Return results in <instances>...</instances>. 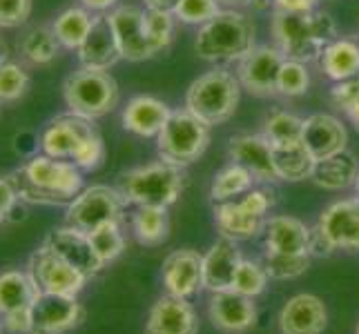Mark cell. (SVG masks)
<instances>
[{
    "label": "cell",
    "instance_id": "6da1fadb",
    "mask_svg": "<svg viewBox=\"0 0 359 334\" xmlns=\"http://www.w3.org/2000/svg\"><path fill=\"white\" fill-rule=\"evenodd\" d=\"M18 199L34 205H69L83 192V169L72 160L34 154L27 163L11 172Z\"/></svg>",
    "mask_w": 359,
    "mask_h": 334
},
{
    "label": "cell",
    "instance_id": "7a4b0ae2",
    "mask_svg": "<svg viewBox=\"0 0 359 334\" xmlns=\"http://www.w3.org/2000/svg\"><path fill=\"white\" fill-rule=\"evenodd\" d=\"M270 36L283 58L297 63L319 60L328 43L337 39V25L328 11H308V14H277L272 11Z\"/></svg>",
    "mask_w": 359,
    "mask_h": 334
},
{
    "label": "cell",
    "instance_id": "3957f363",
    "mask_svg": "<svg viewBox=\"0 0 359 334\" xmlns=\"http://www.w3.org/2000/svg\"><path fill=\"white\" fill-rule=\"evenodd\" d=\"M257 47L255 20L241 9H221L201 25L194 39V52L208 63H239Z\"/></svg>",
    "mask_w": 359,
    "mask_h": 334
},
{
    "label": "cell",
    "instance_id": "277c9868",
    "mask_svg": "<svg viewBox=\"0 0 359 334\" xmlns=\"http://www.w3.org/2000/svg\"><path fill=\"white\" fill-rule=\"evenodd\" d=\"M185 183H188V174L183 167L165 160H154V163L123 172L116 188L128 205L170 209L183 194Z\"/></svg>",
    "mask_w": 359,
    "mask_h": 334
},
{
    "label": "cell",
    "instance_id": "5b68a950",
    "mask_svg": "<svg viewBox=\"0 0 359 334\" xmlns=\"http://www.w3.org/2000/svg\"><path fill=\"white\" fill-rule=\"evenodd\" d=\"M241 90L237 74L226 67H215L190 83L183 107L210 127L224 125L239 107Z\"/></svg>",
    "mask_w": 359,
    "mask_h": 334
},
{
    "label": "cell",
    "instance_id": "8992f818",
    "mask_svg": "<svg viewBox=\"0 0 359 334\" xmlns=\"http://www.w3.org/2000/svg\"><path fill=\"white\" fill-rule=\"evenodd\" d=\"M277 203V192L272 185L259 183L250 192L234 201L215 205V225L224 239L230 241H252L264 234L270 209Z\"/></svg>",
    "mask_w": 359,
    "mask_h": 334
},
{
    "label": "cell",
    "instance_id": "52a82bcc",
    "mask_svg": "<svg viewBox=\"0 0 359 334\" xmlns=\"http://www.w3.org/2000/svg\"><path fill=\"white\" fill-rule=\"evenodd\" d=\"M118 83L105 69L79 67L63 83V101L67 111L88 120H98L118 107Z\"/></svg>",
    "mask_w": 359,
    "mask_h": 334
},
{
    "label": "cell",
    "instance_id": "ba28073f",
    "mask_svg": "<svg viewBox=\"0 0 359 334\" xmlns=\"http://www.w3.org/2000/svg\"><path fill=\"white\" fill-rule=\"evenodd\" d=\"M210 125L196 118L185 107L172 109L163 130L156 136L158 158L177 167H190L196 163L210 145Z\"/></svg>",
    "mask_w": 359,
    "mask_h": 334
},
{
    "label": "cell",
    "instance_id": "9c48e42d",
    "mask_svg": "<svg viewBox=\"0 0 359 334\" xmlns=\"http://www.w3.org/2000/svg\"><path fill=\"white\" fill-rule=\"evenodd\" d=\"M337 250L359 252V209L353 199L324 207L313 228V256H328Z\"/></svg>",
    "mask_w": 359,
    "mask_h": 334
},
{
    "label": "cell",
    "instance_id": "30bf717a",
    "mask_svg": "<svg viewBox=\"0 0 359 334\" xmlns=\"http://www.w3.org/2000/svg\"><path fill=\"white\" fill-rule=\"evenodd\" d=\"M126 199L118 188L109 185H90L67 205L65 225L76 228L85 234H90L109 223L126 221Z\"/></svg>",
    "mask_w": 359,
    "mask_h": 334
},
{
    "label": "cell",
    "instance_id": "8fae6325",
    "mask_svg": "<svg viewBox=\"0 0 359 334\" xmlns=\"http://www.w3.org/2000/svg\"><path fill=\"white\" fill-rule=\"evenodd\" d=\"M41 294L29 272L7 270L0 274V316L11 334H32L34 303Z\"/></svg>",
    "mask_w": 359,
    "mask_h": 334
},
{
    "label": "cell",
    "instance_id": "7c38bea8",
    "mask_svg": "<svg viewBox=\"0 0 359 334\" xmlns=\"http://www.w3.org/2000/svg\"><path fill=\"white\" fill-rule=\"evenodd\" d=\"M27 272L36 281V286L41 288V292H52V294L79 296L85 288V283L90 281L81 270L63 261V258L45 245L34 250V254L29 256Z\"/></svg>",
    "mask_w": 359,
    "mask_h": 334
},
{
    "label": "cell",
    "instance_id": "4fadbf2b",
    "mask_svg": "<svg viewBox=\"0 0 359 334\" xmlns=\"http://www.w3.org/2000/svg\"><path fill=\"white\" fill-rule=\"evenodd\" d=\"M283 54L275 45H257L237 63V78L241 88L257 98L277 96V81L283 65Z\"/></svg>",
    "mask_w": 359,
    "mask_h": 334
},
{
    "label": "cell",
    "instance_id": "5bb4252c",
    "mask_svg": "<svg viewBox=\"0 0 359 334\" xmlns=\"http://www.w3.org/2000/svg\"><path fill=\"white\" fill-rule=\"evenodd\" d=\"M210 323L221 334H245L257 326L259 310L250 296L234 290L215 292L208 301Z\"/></svg>",
    "mask_w": 359,
    "mask_h": 334
},
{
    "label": "cell",
    "instance_id": "9a60e30c",
    "mask_svg": "<svg viewBox=\"0 0 359 334\" xmlns=\"http://www.w3.org/2000/svg\"><path fill=\"white\" fill-rule=\"evenodd\" d=\"M85 316L79 296L41 292L34 303L32 334H65L81 326Z\"/></svg>",
    "mask_w": 359,
    "mask_h": 334
},
{
    "label": "cell",
    "instance_id": "2e32d148",
    "mask_svg": "<svg viewBox=\"0 0 359 334\" xmlns=\"http://www.w3.org/2000/svg\"><path fill=\"white\" fill-rule=\"evenodd\" d=\"M109 27L114 32V39L121 52V60L128 63H143L154 58V52L143 29V9L136 5H118L114 11L105 14Z\"/></svg>",
    "mask_w": 359,
    "mask_h": 334
},
{
    "label": "cell",
    "instance_id": "e0dca14e",
    "mask_svg": "<svg viewBox=\"0 0 359 334\" xmlns=\"http://www.w3.org/2000/svg\"><path fill=\"white\" fill-rule=\"evenodd\" d=\"M161 281L165 286V294L192 299L203 290V254L190 247L170 252L161 267Z\"/></svg>",
    "mask_w": 359,
    "mask_h": 334
},
{
    "label": "cell",
    "instance_id": "ac0fdd59",
    "mask_svg": "<svg viewBox=\"0 0 359 334\" xmlns=\"http://www.w3.org/2000/svg\"><path fill=\"white\" fill-rule=\"evenodd\" d=\"M94 130H96L94 120L81 118L76 114H72V111H67V114L52 118L43 127L39 136V147L43 154L52 158L72 160L79 150V145L83 143V139L88 134H92Z\"/></svg>",
    "mask_w": 359,
    "mask_h": 334
},
{
    "label": "cell",
    "instance_id": "d6986e66",
    "mask_svg": "<svg viewBox=\"0 0 359 334\" xmlns=\"http://www.w3.org/2000/svg\"><path fill=\"white\" fill-rule=\"evenodd\" d=\"M45 247H49L54 254H58L63 261L81 270L88 279H94L98 272L105 265L101 263V258L96 256L94 245L90 241V234H85L72 225H63L52 230L43 241Z\"/></svg>",
    "mask_w": 359,
    "mask_h": 334
},
{
    "label": "cell",
    "instance_id": "ffe728a7",
    "mask_svg": "<svg viewBox=\"0 0 359 334\" xmlns=\"http://www.w3.org/2000/svg\"><path fill=\"white\" fill-rule=\"evenodd\" d=\"M228 156L232 163H239L250 172L257 183H279L272 147L262 134H234L228 141Z\"/></svg>",
    "mask_w": 359,
    "mask_h": 334
},
{
    "label": "cell",
    "instance_id": "44dd1931",
    "mask_svg": "<svg viewBox=\"0 0 359 334\" xmlns=\"http://www.w3.org/2000/svg\"><path fill=\"white\" fill-rule=\"evenodd\" d=\"M145 334H199V316L190 299L158 296L147 312Z\"/></svg>",
    "mask_w": 359,
    "mask_h": 334
},
{
    "label": "cell",
    "instance_id": "7402d4cb",
    "mask_svg": "<svg viewBox=\"0 0 359 334\" xmlns=\"http://www.w3.org/2000/svg\"><path fill=\"white\" fill-rule=\"evenodd\" d=\"M281 334H324L328 326L326 303L315 294H294L283 303L277 316Z\"/></svg>",
    "mask_w": 359,
    "mask_h": 334
},
{
    "label": "cell",
    "instance_id": "603a6c76",
    "mask_svg": "<svg viewBox=\"0 0 359 334\" xmlns=\"http://www.w3.org/2000/svg\"><path fill=\"white\" fill-rule=\"evenodd\" d=\"M302 143L315 160H324L348 150V130L332 114H311L304 118Z\"/></svg>",
    "mask_w": 359,
    "mask_h": 334
},
{
    "label": "cell",
    "instance_id": "cb8c5ba5",
    "mask_svg": "<svg viewBox=\"0 0 359 334\" xmlns=\"http://www.w3.org/2000/svg\"><path fill=\"white\" fill-rule=\"evenodd\" d=\"M313 228L302 218L275 214L268 216L264 228V250L277 254H311Z\"/></svg>",
    "mask_w": 359,
    "mask_h": 334
},
{
    "label": "cell",
    "instance_id": "d4e9b609",
    "mask_svg": "<svg viewBox=\"0 0 359 334\" xmlns=\"http://www.w3.org/2000/svg\"><path fill=\"white\" fill-rule=\"evenodd\" d=\"M172 109L168 103L150 94H139L128 101L121 111V123L126 132L139 136V139H156L170 118Z\"/></svg>",
    "mask_w": 359,
    "mask_h": 334
},
{
    "label": "cell",
    "instance_id": "484cf974",
    "mask_svg": "<svg viewBox=\"0 0 359 334\" xmlns=\"http://www.w3.org/2000/svg\"><path fill=\"white\" fill-rule=\"evenodd\" d=\"M241 258L243 256L237 241L224 237L215 241L203 254V290H208L210 294L230 290Z\"/></svg>",
    "mask_w": 359,
    "mask_h": 334
},
{
    "label": "cell",
    "instance_id": "4316f807",
    "mask_svg": "<svg viewBox=\"0 0 359 334\" xmlns=\"http://www.w3.org/2000/svg\"><path fill=\"white\" fill-rule=\"evenodd\" d=\"M81 67H92V69H105L109 71L118 60L121 52L114 39V32L109 27V20L105 14H98L94 18V25L88 34V39L76 49Z\"/></svg>",
    "mask_w": 359,
    "mask_h": 334
},
{
    "label": "cell",
    "instance_id": "83f0119b",
    "mask_svg": "<svg viewBox=\"0 0 359 334\" xmlns=\"http://www.w3.org/2000/svg\"><path fill=\"white\" fill-rule=\"evenodd\" d=\"M317 63L321 74L332 83L355 78L359 76V43L355 39L337 36L335 41L326 45Z\"/></svg>",
    "mask_w": 359,
    "mask_h": 334
},
{
    "label": "cell",
    "instance_id": "f1b7e54d",
    "mask_svg": "<svg viewBox=\"0 0 359 334\" xmlns=\"http://www.w3.org/2000/svg\"><path fill=\"white\" fill-rule=\"evenodd\" d=\"M357 172H359V160L355 158L353 152L346 150V152L335 154L330 158L317 160L311 181L317 185V188L326 190V192H341V190L353 188Z\"/></svg>",
    "mask_w": 359,
    "mask_h": 334
},
{
    "label": "cell",
    "instance_id": "f546056e",
    "mask_svg": "<svg viewBox=\"0 0 359 334\" xmlns=\"http://www.w3.org/2000/svg\"><path fill=\"white\" fill-rule=\"evenodd\" d=\"M60 43L52 29V25H39L25 32L18 39V54L27 65L32 67H45L52 65L60 54Z\"/></svg>",
    "mask_w": 359,
    "mask_h": 334
},
{
    "label": "cell",
    "instance_id": "4dcf8cb0",
    "mask_svg": "<svg viewBox=\"0 0 359 334\" xmlns=\"http://www.w3.org/2000/svg\"><path fill=\"white\" fill-rule=\"evenodd\" d=\"M134 239L143 247H158L170 237V214L165 207H136L130 216Z\"/></svg>",
    "mask_w": 359,
    "mask_h": 334
},
{
    "label": "cell",
    "instance_id": "1f68e13d",
    "mask_svg": "<svg viewBox=\"0 0 359 334\" xmlns=\"http://www.w3.org/2000/svg\"><path fill=\"white\" fill-rule=\"evenodd\" d=\"M94 18H96V14L88 11L83 5H72L60 11L52 22V29L56 34L60 47L69 49V52H76V49L83 45V41L88 39V34L94 25Z\"/></svg>",
    "mask_w": 359,
    "mask_h": 334
},
{
    "label": "cell",
    "instance_id": "d6a6232c",
    "mask_svg": "<svg viewBox=\"0 0 359 334\" xmlns=\"http://www.w3.org/2000/svg\"><path fill=\"white\" fill-rule=\"evenodd\" d=\"M255 185H259L255 181V176L248 172L245 167H241L239 163H230L221 167L212 185H210V199L212 203H226V201H234L243 196L245 192H250Z\"/></svg>",
    "mask_w": 359,
    "mask_h": 334
},
{
    "label": "cell",
    "instance_id": "836d02e7",
    "mask_svg": "<svg viewBox=\"0 0 359 334\" xmlns=\"http://www.w3.org/2000/svg\"><path fill=\"white\" fill-rule=\"evenodd\" d=\"M272 156H275V167H277L279 181L299 183V181H306L313 176L317 160L306 150L304 143L277 147V150H272Z\"/></svg>",
    "mask_w": 359,
    "mask_h": 334
},
{
    "label": "cell",
    "instance_id": "e575fe53",
    "mask_svg": "<svg viewBox=\"0 0 359 334\" xmlns=\"http://www.w3.org/2000/svg\"><path fill=\"white\" fill-rule=\"evenodd\" d=\"M302 132H304V118L286 109L270 111L262 123V136L270 143L272 150L302 143Z\"/></svg>",
    "mask_w": 359,
    "mask_h": 334
},
{
    "label": "cell",
    "instance_id": "d590c367",
    "mask_svg": "<svg viewBox=\"0 0 359 334\" xmlns=\"http://www.w3.org/2000/svg\"><path fill=\"white\" fill-rule=\"evenodd\" d=\"M175 27H177V18L172 11L150 9V7L143 9V29L154 56L170 49L172 41H175Z\"/></svg>",
    "mask_w": 359,
    "mask_h": 334
},
{
    "label": "cell",
    "instance_id": "8d00e7d4",
    "mask_svg": "<svg viewBox=\"0 0 359 334\" xmlns=\"http://www.w3.org/2000/svg\"><path fill=\"white\" fill-rule=\"evenodd\" d=\"M313 254H277L264 250L262 263L272 281H292L306 274V270L311 267Z\"/></svg>",
    "mask_w": 359,
    "mask_h": 334
},
{
    "label": "cell",
    "instance_id": "74e56055",
    "mask_svg": "<svg viewBox=\"0 0 359 334\" xmlns=\"http://www.w3.org/2000/svg\"><path fill=\"white\" fill-rule=\"evenodd\" d=\"M32 85L29 71L16 60H3L0 63V105H11L27 94Z\"/></svg>",
    "mask_w": 359,
    "mask_h": 334
},
{
    "label": "cell",
    "instance_id": "f35d334b",
    "mask_svg": "<svg viewBox=\"0 0 359 334\" xmlns=\"http://www.w3.org/2000/svg\"><path fill=\"white\" fill-rule=\"evenodd\" d=\"M268 281H270V277H268V272H266L262 261L241 258L230 290L239 292L243 296H250V299H257V296H262L266 292Z\"/></svg>",
    "mask_w": 359,
    "mask_h": 334
},
{
    "label": "cell",
    "instance_id": "ab89813d",
    "mask_svg": "<svg viewBox=\"0 0 359 334\" xmlns=\"http://www.w3.org/2000/svg\"><path fill=\"white\" fill-rule=\"evenodd\" d=\"M90 241L103 265L114 263L126 250V234L121 230V223H109V225L90 232Z\"/></svg>",
    "mask_w": 359,
    "mask_h": 334
},
{
    "label": "cell",
    "instance_id": "60d3db41",
    "mask_svg": "<svg viewBox=\"0 0 359 334\" xmlns=\"http://www.w3.org/2000/svg\"><path fill=\"white\" fill-rule=\"evenodd\" d=\"M311 90V71L306 63L297 60H283L279 81H277V94L283 98H299Z\"/></svg>",
    "mask_w": 359,
    "mask_h": 334
},
{
    "label": "cell",
    "instance_id": "b9f144b4",
    "mask_svg": "<svg viewBox=\"0 0 359 334\" xmlns=\"http://www.w3.org/2000/svg\"><path fill=\"white\" fill-rule=\"evenodd\" d=\"M330 103L348 118L351 125L359 132V76L335 83L330 90Z\"/></svg>",
    "mask_w": 359,
    "mask_h": 334
},
{
    "label": "cell",
    "instance_id": "7bdbcfd3",
    "mask_svg": "<svg viewBox=\"0 0 359 334\" xmlns=\"http://www.w3.org/2000/svg\"><path fill=\"white\" fill-rule=\"evenodd\" d=\"M221 9L224 7L219 5V0H179L172 14H175L177 22L201 27V25L212 20Z\"/></svg>",
    "mask_w": 359,
    "mask_h": 334
},
{
    "label": "cell",
    "instance_id": "ee69618b",
    "mask_svg": "<svg viewBox=\"0 0 359 334\" xmlns=\"http://www.w3.org/2000/svg\"><path fill=\"white\" fill-rule=\"evenodd\" d=\"M103 160H105V143H103L101 132L94 130L92 134H88L83 139L76 154L72 158V163L81 167L83 172H92L96 167H101Z\"/></svg>",
    "mask_w": 359,
    "mask_h": 334
},
{
    "label": "cell",
    "instance_id": "f6af8a7d",
    "mask_svg": "<svg viewBox=\"0 0 359 334\" xmlns=\"http://www.w3.org/2000/svg\"><path fill=\"white\" fill-rule=\"evenodd\" d=\"M34 0H0V29H16L32 16Z\"/></svg>",
    "mask_w": 359,
    "mask_h": 334
},
{
    "label": "cell",
    "instance_id": "bcb514c9",
    "mask_svg": "<svg viewBox=\"0 0 359 334\" xmlns=\"http://www.w3.org/2000/svg\"><path fill=\"white\" fill-rule=\"evenodd\" d=\"M20 203L14 183L9 181V176H0V223L7 221L9 214L14 212L16 205Z\"/></svg>",
    "mask_w": 359,
    "mask_h": 334
},
{
    "label": "cell",
    "instance_id": "7dc6e473",
    "mask_svg": "<svg viewBox=\"0 0 359 334\" xmlns=\"http://www.w3.org/2000/svg\"><path fill=\"white\" fill-rule=\"evenodd\" d=\"M321 0H272V11L277 14H308L317 11Z\"/></svg>",
    "mask_w": 359,
    "mask_h": 334
},
{
    "label": "cell",
    "instance_id": "c3c4849f",
    "mask_svg": "<svg viewBox=\"0 0 359 334\" xmlns=\"http://www.w3.org/2000/svg\"><path fill=\"white\" fill-rule=\"evenodd\" d=\"M81 5L98 16V14H109V11H114L121 5V0H81Z\"/></svg>",
    "mask_w": 359,
    "mask_h": 334
},
{
    "label": "cell",
    "instance_id": "681fc988",
    "mask_svg": "<svg viewBox=\"0 0 359 334\" xmlns=\"http://www.w3.org/2000/svg\"><path fill=\"white\" fill-rule=\"evenodd\" d=\"M145 7L150 9H165V11H172L175 9V5L179 3V0H143Z\"/></svg>",
    "mask_w": 359,
    "mask_h": 334
},
{
    "label": "cell",
    "instance_id": "f907efd6",
    "mask_svg": "<svg viewBox=\"0 0 359 334\" xmlns=\"http://www.w3.org/2000/svg\"><path fill=\"white\" fill-rule=\"evenodd\" d=\"M219 5L224 9H243V7H250L252 0H219Z\"/></svg>",
    "mask_w": 359,
    "mask_h": 334
},
{
    "label": "cell",
    "instance_id": "816d5d0a",
    "mask_svg": "<svg viewBox=\"0 0 359 334\" xmlns=\"http://www.w3.org/2000/svg\"><path fill=\"white\" fill-rule=\"evenodd\" d=\"M250 7H255L257 11H268L272 9V0H252Z\"/></svg>",
    "mask_w": 359,
    "mask_h": 334
},
{
    "label": "cell",
    "instance_id": "f5cc1de1",
    "mask_svg": "<svg viewBox=\"0 0 359 334\" xmlns=\"http://www.w3.org/2000/svg\"><path fill=\"white\" fill-rule=\"evenodd\" d=\"M3 60H7V56H5V45H0V63H3Z\"/></svg>",
    "mask_w": 359,
    "mask_h": 334
},
{
    "label": "cell",
    "instance_id": "db71d44e",
    "mask_svg": "<svg viewBox=\"0 0 359 334\" xmlns=\"http://www.w3.org/2000/svg\"><path fill=\"white\" fill-rule=\"evenodd\" d=\"M353 188H355V192L359 194V172H357V179H355V185H353Z\"/></svg>",
    "mask_w": 359,
    "mask_h": 334
},
{
    "label": "cell",
    "instance_id": "11a10c76",
    "mask_svg": "<svg viewBox=\"0 0 359 334\" xmlns=\"http://www.w3.org/2000/svg\"><path fill=\"white\" fill-rule=\"evenodd\" d=\"M353 201H355V205H357V209H359V194H355V196H353Z\"/></svg>",
    "mask_w": 359,
    "mask_h": 334
},
{
    "label": "cell",
    "instance_id": "9f6ffc18",
    "mask_svg": "<svg viewBox=\"0 0 359 334\" xmlns=\"http://www.w3.org/2000/svg\"><path fill=\"white\" fill-rule=\"evenodd\" d=\"M5 330V326H3V316H0V332H3Z\"/></svg>",
    "mask_w": 359,
    "mask_h": 334
},
{
    "label": "cell",
    "instance_id": "6f0895ef",
    "mask_svg": "<svg viewBox=\"0 0 359 334\" xmlns=\"http://www.w3.org/2000/svg\"><path fill=\"white\" fill-rule=\"evenodd\" d=\"M355 334H359V323H357V330H355Z\"/></svg>",
    "mask_w": 359,
    "mask_h": 334
},
{
    "label": "cell",
    "instance_id": "680465c9",
    "mask_svg": "<svg viewBox=\"0 0 359 334\" xmlns=\"http://www.w3.org/2000/svg\"><path fill=\"white\" fill-rule=\"evenodd\" d=\"M328 3H332V0H328Z\"/></svg>",
    "mask_w": 359,
    "mask_h": 334
}]
</instances>
